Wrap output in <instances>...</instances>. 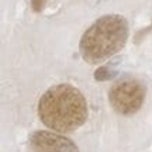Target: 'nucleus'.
<instances>
[{
    "mask_svg": "<svg viewBox=\"0 0 152 152\" xmlns=\"http://www.w3.org/2000/svg\"><path fill=\"white\" fill-rule=\"evenodd\" d=\"M87 102L77 87L61 83L49 87L38 102V115L44 125L56 132H73L86 123Z\"/></svg>",
    "mask_w": 152,
    "mask_h": 152,
    "instance_id": "1",
    "label": "nucleus"
},
{
    "mask_svg": "<svg viewBox=\"0 0 152 152\" xmlns=\"http://www.w3.org/2000/svg\"><path fill=\"white\" fill-rule=\"evenodd\" d=\"M130 28L125 17L107 14L100 17L87 28L79 42V52L83 61L99 65L124 48Z\"/></svg>",
    "mask_w": 152,
    "mask_h": 152,
    "instance_id": "2",
    "label": "nucleus"
},
{
    "mask_svg": "<svg viewBox=\"0 0 152 152\" xmlns=\"http://www.w3.org/2000/svg\"><path fill=\"white\" fill-rule=\"evenodd\" d=\"M145 87L134 77H123L114 83L109 92V102L115 111L123 115H132L142 107Z\"/></svg>",
    "mask_w": 152,
    "mask_h": 152,
    "instance_id": "3",
    "label": "nucleus"
},
{
    "mask_svg": "<svg viewBox=\"0 0 152 152\" xmlns=\"http://www.w3.org/2000/svg\"><path fill=\"white\" fill-rule=\"evenodd\" d=\"M30 145L35 152H79L72 140L52 131L33 132L30 135Z\"/></svg>",
    "mask_w": 152,
    "mask_h": 152,
    "instance_id": "4",
    "label": "nucleus"
},
{
    "mask_svg": "<svg viewBox=\"0 0 152 152\" xmlns=\"http://www.w3.org/2000/svg\"><path fill=\"white\" fill-rule=\"evenodd\" d=\"M120 62V59H113L110 61L107 65H103L97 68L94 71V79L99 82H104L109 80V79H113L114 76H117V64Z\"/></svg>",
    "mask_w": 152,
    "mask_h": 152,
    "instance_id": "5",
    "label": "nucleus"
},
{
    "mask_svg": "<svg viewBox=\"0 0 152 152\" xmlns=\"http://www.w3.org/2000/svg\"><path fill=\"white\" fill-rule=\"evenodd\" d=\"M47 1H48V0H31V7H33L34 11L39 13V11L44 9V6H45Z\"/></svg>",
    "mask_w": 152,
    "mask_h": 152,
    "instance_id": "6",
    "label": "nucleus"
}]
</instances>
